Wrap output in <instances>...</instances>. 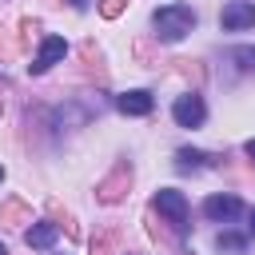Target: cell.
Returning <instances> with one entry per match:
<instances>
[{
    "instance_id": "cell-1",
    "label": "cell",
    "mask_w": 255,
    "mask_h": 255,
    "mask_svg": "<svg viewBox=\"0 0 255 255\" xmlns=\"http://www.w3.org/2000/svg\"><path fill=\"white\" fill-rule=\"evenodd\" d=\"M151 24H155V36L159 40H183L195 28V12L187 4H163V8L151 12Z\"/></svg>"
},
{
    "instance_id": "cell-4",
    "label": "cell",
    "mask_w": 255,
    "mask_h": 255,
    "mask_svg": "<svg viewBox=\"0 0 255 255\" xmlns=\"http://www.w3.org/2000/svg\"><path fill=\"white\" fill-rule=\"evenodd\" d=\"M171 120H175L179 128H199V124L207 120V108H203V100H199L195 92H187V96H179V100H175Z\"/></svg>"
},
{
    "instance_id": "cell-11",
    "label": "cell",
    "mask_w": 255,
    "mask_h": 255,
    "mask_svg": "<svg viewBox=\"0 0 255 255\" xmlns=\"http://www.w3.org/2000/svg\"><path fill=\"white\" fill-rule=\"evenodd\" d=\"M215 247H219V251H231V255H239V251L247 247V239H243V235H231V231H219Z\"/></svg>"
},
{
    "instance_id": "cell-8",
    "label": "cell",
    "mask_w": 255,
    "mask_h": 255,
    "mask_svg": "<svg viewBox=\"0 0 255 255\" xmlns=\"http://www.w3.org/2000/svg\"><path fill=\"white\" fill-rule=\"evenodd\" d=\"M56 235H60V227H56V223H32V227L24 231V243H28V247H36V251H48V247L56 243Z\"/></svg>"
},
{
    "instance_id": "cell-6",
    "label": "cell",
    "mask_w": 255,
    "mask_h": 255,
    "mask_svg": "<svg viewBox=\"0 0 255 255\" xmlns=\"http://www.w3.org/2000/svg\"><path fill=\"white\" fill-rule=\"evenodd\" d=\"M203 215H207L211 223L235 219V215H239V199H235V195H207V199H203Z\"/></svg>"
},
{
    "instance_id": "cell-12",
    "label": "cell",
    "mask_w": 255,
    "mask_h": 255,
    "mask_svg": "<svg viewBox=\"0 0 255 255\" xmlns=\"http://www.w3.org/2000/svg\"><path fill=\"white\" fill-rule=\"evenodd\" d=\"M231 60H235L243 72H255V48H235V52H231Z\"/></svg>"
},
{
    "instance_id": "cell-3",
    "label": "cell",
    "mask_w": 255,
    "mask_h": 255,
    "mask_svg": "<svg viewBox=\"0 0 255 255\" xmlns=\"http://www.w3.org/2000/svg\"><path fill=\"white\" fill-rule=\"evenodd\" d=\"M68 56V44H64V36H44V44H40V52H36V60L28 64V72L32 76H44L52 64H60Z\"/></svg>"
},
{
    "instance_id": "cell-16",
    "label": "cell",
    "mask_w": 255,
    "mask_h": 255,
    "mask_svg": "<svg viewBox=\"0 0 255 255\" xmlns=\"http://www.w3.org/2000/svg\"><path fill=\"white\" fill-rule=\"evenodd\" d=\"M72 4H76V8H84V4H88V0H72Z\"/></svg>"
},
{
    "instance_id": "cell-17",
    "label": "cell",
    "mask_w": 255,
    "mask_h": 255,
    "mask_svg": "<svg viewBox=\"0 0 255 255\" xmlns=\"http://www.w3.org/2000/svg\"><path fill=\"white\" fill-rule=\"evenodd\" d=\"M0 255H8V251H4V243H0Z\"/></svg>"
},
{
    "instance_id": "cell-9",
    "label": "cell",
    "mask_w": 255,
    "mask_h": 255,
    "mask_svg": "<svg viewBox=\"0 0 255 255\" xmlns=\"http://www.w3.org/2000/svg\"><path fill=\"white\" fill-rule=\"evenodd\" d=\"M128 179H131V171H128V167H116V175L100 187V199H104V203H116V199L124 195V183H128Z\"/></svg>"
},
{
    "instance_id": "cell-15",
    "label": "cell",
    "mask_w": 255,
    "mask_h": 255,
    "mask_svg": "<svg viewBox=\"0 0 255 255\" xmlns=\"http://www.w3.org/2000/svg\"><path fill=\"white\" fill-rule=\"evenodd\" d=\"M251 235H255V207H251Z\"/></svg>"
},
{
    "instance_id": "cell-10",
    "label": "cell",
    "mask_w": 255,
    "mask_h": 255,
    "mask_svg": "<svg viewBox=\"0 0 255 255\" xmlns=\"http://www.w3.org/2000/svg\"><path fill=\"white\" fill-rule=\"evenodd\" d=\"M203 159H207V155H203V151H191V147H179V151H175V167H179V171H199Z\"/></svg>"
},
{
    "instance_id": "cell-13",
    "label": "cell",
    "mask_w": 255,
    "mask_h": 255,
    "mask_svg": "<svg viewBox=\"0 0 255 255\" xmlns=\"http://www.w3.org/2000/svg\"><path fill=\"white\" fill-rule=\"evenodd\" d=\"M120 8H124V0H104V4H100L104 16H120Z\"/></svg>"
},
{
    "instance_id": "cell-14",
    "label": "cell",
    "mask_w": 255,
    "mask_h": 255,
    "mask_svg": "<svg viewBox=\"0 0 255 255\" xmlns=\"http://www.w3.org/2000/svg\"><path fill=\"white\" fill-rule=\"evenodd\" d=\"M243 151H247V155L255 159V139H247V143H243Z\"/></svg>"
},
{
    "instance_id": "cell-5",
    "label": "cell",
    "mask_w": 255,
    "mask_h": 255,
    "mask_svg": "<svg viewBox=\"0 0 255 255\" xmlns=\"http://www.w3.org/2000/svg\"><path fill=\"white\" fill-rule=\"evenodd\" d=\"M219 24L227 32H243V28H255V4L251 0H231L223 12H219Z\"/></svg>"
},
{
    "instance_id": "cell-7",
    "label": "cell",
    "mask_w": 255,
    "mask_h": 255,
    "mask_svg": "<svg viewBox=\"0 0 255 255\" xmlns=\"http://www.w3.org/2000/svg\"><path fill=\"white\" fill-rule=\"evenodd\" d=\"M116 108L124 112V116H147L151 108H155V100H151V92H124L120 100H116Z\"/></svg>"
},
{
    "instance_id": "cell-2",
    "label": "cell",
    "mask_w": 255,
    "mask_h": 255,
    "mask_svg": "<svg viewBox=\"0 0 255 255\" xmlns=\"http://www.w3.org/2000/svg\"><path fill=\"white\" fill-rule=\"evenodd\" d=\"M151 203H155V211H159V215H167L179 231L187 227V199H183V191L163 187V191H155V199H151Z\"/></svg>"
},
{
    "instance_id": "cell-18",
    "label": "cell",
    "mask_w": 255,
    "mask_h": 255,
    "mask_svg": "<svg viewBox=\"0 0 255 255\" xmlns=\"http://www.w3.org/2000/svg\"><path fill=\"white\" fill-rule=\"evenodd\" d=\"M0 179H4V167H0Z\"/></svg>"
}]
</instances>
